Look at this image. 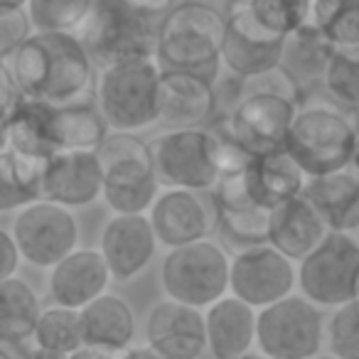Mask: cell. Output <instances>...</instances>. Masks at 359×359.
Listing matches in <instances>:
<instances>
[{"mask_svg":"<svg viewBox=\"0 0 359 359\" xmlns=\"http://www.w3.org/2000/svg\"><path fill=\"white\" fill-rule=\"evenodd\" d=\"M3 65L22 99L50 106L81 104L96 84L94 62L72 32H32Z\"/></svg>","mask_w":359,"mask_h":359,"instance_id":"obj_1","label":"cell"},{"mask_svg":"<svg viewBox=\"0 0 359 359\" xmlns=\"http://www.w3.org/2000/svg\"><path fill=\"white\" fill-rule=\"evenodd\" d=\"M224 13L205 0L175 3L158 22L155 62L160 69L192 72L210 81L222 74Z\"/></svg>","mask_w":359,"mask_h":359,"instance_id":"obj_2","label":"cell"},{"mask_svg":"<svg viewBox=\"0 0 359 359\" xmlns=\"http://www.w3.org/2000/svg\"><path fill=\"white\" fill-rule=\"evenodd\" d=\"M359 128L352 116L337 104H298L283 150L308 177L347 168Z\"/></svg>","mask_w":359,"mask_h":359,"instance_id":"obj_3","label":"cell"},{"mask_svg":"<svg viewBox=\"0 0 359 359\" xmlns=\"http://www.w3.org/2000/svg\"><path fill=\"white\" fill-rule=\"evenodd\" d=\"M96 153L104 168L101 200L106 207L114 215H148L163 190L155 177L148 143L135 133L109 130Z\"/></svg>","mask_w":359,"mask_h":359,"instance_id":"obj_4","label":"cell"},{"mask_svg":"<svg viewBox=\"0 0 359 359\" xmlns=\"http://www.w3.org/2000/svg\"><path fill=\"white\" fill-rule=\"evenodd\" d=\"M148 148L160 187L210 192L224 170V150L215 126L165 130Z\"/></svg>","mask_w":359,"mask_h":359,"instance_id":"obj_5","label":"cell"},{"mask_svg":"<svg viewBox=\"0 0 359 359\" xmlns=\"http://www.w3.org/2000/svg\"><path fill=\"white\" fill-rule=\"evenodd\" d=\"M160 65L155 60L126 62L99 69L94 84L96 109L109 130L138 133L158 123Z\"/></svg>","mask_w":359,"mask_h":359,"instance_id":"obj_6","label":"cell"},{"mask_svg":"<svg viewBox=\"0 0 359 359\" xmlns=\"http://www.w3.org/2000/svg\"><path fill=\"white\" fill-rule=\"evenodd\" d=\"M76 37L81 40L96 69H106L126 62L155 60L158 25L153 18L109 0V3H96Z\"/></svg>","mask_w":359,"mask_h":359,"instance_id":"obj_7","label":"cell"},{"mask_svg":"<svg viewBox=\"0 0 359 359\" xmlns=\"http://www.w3.org/2000/svg\"><path fill=\"white\" fill-rule=\"evenodd\" d=\"M229 261L224 246L212 239L168 249L160 266V285L175 303L205 310L229 293Z\"/></svg>","mask_w":359,"mask_h":359,"instance_id":"obj_8","label":"cell"},{"mask_svg":"<svg viewBox=\"0 0 359 359\" xmlns=\"http://www.w3.org/2000/svg\"><path fill=\"white\" fill-rule=\"evenodd\" d=\"M295 285L318 308H339L359 298V239L330 231L295 266Z\"/></svg>","mask_w":359,"mask_h":359,"instance_id":"obj_9","label":"cell"},{"mask_svg":"<svg viewBox=\"0 0 359 359\" xmlns=\"http://www.w3.org/2000/svg\"><path fill=\"white\" fill-rule=\"evenodd\" d=\"M325 339V323L318 305L303 295L256 310V344L269 359H313Z\"/></svg>","mask_w":359,"mask_h":359,"instance_id":"obj_10","label":"cell"},{"mask_svg":"<svg viewBox=\"0 0 359 359\" xmlns=\"http://www.w3.org/2000/svg\"><path fill=\"white\" fill-rule=\"evenodd\" d=\"M11 236L20 259L37 269H52L79 249V222L67 207L35 200L18 210Z\"/></svg>","mask_w":359,"mask_h":359,"instance_id":"obj_11","label":"cell"},{"mask_svg":"<svg viewBox=\"0 0 359 359\" xmlns=\"http://www.w3.org/2000/svg\"><path fill=\"white\" fill-rule=\"evenodd\" d=\"M295 290V264L271 244L239 249L229 261V293L254 310L269 308Z\"/></svg>","mask_w":359,"mask_h":359,"instance_id":"obj_12","label":"cell"},{"mask_svg":"<svg viewBox=\"0 0 359 359\" xmlns=\"http://www.w3.org/2000/svg\"><path fill=\"white\" fill-rule=\"evenodd\" d=\"M298 104L276 94H244L222 118L224 130L249 155L283 150Z\"/></svg>","mask_w":359,"mask_h":359,"instance_id":"obj_13","label":"cell"},{"mask_svg":"<svg viewBox=\"0 0 359 359\" xmlns=\"http://www.w3.org/2000/svg\"><path fill=\"white\" fill-rule=\"evenodd\" d=\"M148 222L155 231L158 244L168 249L195 244L210 239L215 231V207L205 192L163 187L148 210Z\"/></svg>","mask_w":359,"mask_h":359,"instance_id":"obj_14","label":"cell"},{"mask_svg":"<svg viewBox=\"0 0 359 359\" xmlns=\"http://www.w3.org/2000/svg\"><path fill=\"white\" fill-rule=\"evenodd\" d=\"M104 168L96 150H62L42 163L40 200L81 210L101 200Z\"/></svg>","mask_w":359,"mask_h":359,"instance_id":"obj_15","label":"cell"},{"mask_svg":"<svg viewBox=\"0 0 359 359\" xmlns=\"http://www.w3.org/2000/svg\"><path fill=\"white\" fill-rule=\"evenodd\" d=\"M246 163L241 168L224 170L217 185L210 190L217 226L224 231L226 239L239 244V249L266 244V229H269V210H264L246 187Z\"/></svg>","mask_w":359,"mask_h":359,"instance_id":"obj_16","label":"cell"},{"mask_svg":"<svg viewBox=\"0 0 359 359\" xmlns=\"http://www.w3.org/2000/svg\"><path fill=\"white\" fill-rule=\"evenodd\" d=\"M217 116L215 81L192 72L163 69L158 86V123L165 130L205 128Z\"/></svg>","mask_w":359,"mask_h":359,"instance_id":"obj_17","label":"cell"},{"mask_svg":"<svg viewBox=\"0 0 359 359\" xmlns=\"http://www.w3.org/2000/svg\"><path fill=\"white\" fill-rule=\"evenodd\" d=\"M145 339L160 359H200L207 349L205 313L190 305L163 300L148 313Z\"/></svg>","mask_w":359,"mask_h":359,"instance_id":"obj_18","label":"cell"},{"mask_svg":"<svg viewBox=\"0 0 359 359\" xmlns=\"http://www.w3.org/2000/svg\"><path fill=\"white\" fill-rule=\"evenodd\" d=\"M99 251L109 266L111 280L128 283L140 276L158 251L148 215H114L101 231Z\"/></svg>","mask_w":359,"mask_h":359,"instance_id":"obj_19","label":"cell"},{"mask_svg":"<svg viewBox=\"0 0 359 359\" xmlns=\"http://www.w3.org/2000/svg\"><path fill=\"white\" fill-rule=\"evenodd\" d=\"M111 273L99 249H74L50 269V298L55 305L81 310L109 293Z\"/></svg>","mask_w":359,"mask_h":359,"instance_id":"obj_20","label":"cell"},{"mask_svg":"<svg viewBox=\"0 0 359 359\" xmlns=\"http://www.w3.org/2000/svg\"><path fill=\"white\" fill-rule=\"evenodd\" d=\"M330 229L325 226L323 217L315 212V207L303 195L283 202L269 212V229H266V244L300 264L325 236Z\"/></svg>","mask_w":359,"mask_h":359,"instance_id":"obj_21","label":"cell"},{"mask_svg":"<svg viewBox=\"0 0 359 359\" xmlns=\"http://www.w3.org/2000/svg\"><path fill=\"white\" fill-rule=\"evenodd\" d=\"M303 197L323 217L325 226L339 234L359 231V177L349 168L308 177Z\"/></svg>","mask_w":359,"mask_h":359,"instance_id":"obj_22","label":"cell"},{"mask_svg":"<svg viewBox=\"0 0 359 359\" xmlns=\"http://www.w3.org/2000/svg\"><path fill=\"white\" fill-rule=\"evenodd\" d=\"M207 349L215 359H239L256 344V310L224 295L205 313Z\"/></svg>","mask_w":359,"mask_h":359,"instance_id":"obj_23","label":"cell"},{"mask_svg":"<svg viewBox=\"0 0 359 359\" xmlns=\"http://www.w3.org/2000/svg\"><path fill=\"white\" fill-rule=\"evenodd\" d=\"M79 330L84 347L123 354L135 337V315L123 298L104 293L79 310Z\"/></svg>","mask_w":359,"mask_h":359,"instance_id":"obj_24","label":"cell"},{"mask_svg":"<svg viewBox=\"0 0 359 359\" xmlns=\"http://www.w3.org/2000/svg\"><path fill=\"white\" fill-rule=\"evenodd\" d=\"M244 175L251 197L269 212L283 202L293 200V197H300L305 190V182H308V175L300 170V165L285 150L251 155Z\"/></svg>","mask_w":359,"mask_h":359,"instance_id":"obj_25","label":"cell"},{"mask_svg":"<svg viewBox=\"0 0 359 359\" xmlns=\"http://www.w3.org/2000/svg\"><path fill=\"white\" fill-rule=\"evenodd\" d=\"M224 42H222V69L239 79H251L280 67L283 42L271 40L246 27L236 18L224 15Z\"/></svg>","mask_w":359,"mask_h":359,"instance_id":"obj_26","label":"cell"},{"mask_svg":"<svg viewBox=\"0 0 359 359\" xmlns=\"http://www.w3.org/2000/svg\"><path fill=\"white\" fill-rule=\"evenodd\" d=\"M313 0H226L224 15L246 27L283 42L298 27L310 25Z\"/></svg>","mask_w":359,"mask_h":359,"instance_id":"obj_27","label":"cell"},{"mask_svg":"<svg viewBox=\"0 0 359 359\" xmlns=\"http://www.w3.org/2000/svg\"><path fill=\"white\" fill-rule=\"evenodd\" d=\"M8 150L35 163H47L57 155L55 133H52V106L42 101L20 99L6 123Z\"/></svg>","mask_w":359,"mask_h":359,"instance_id":"obj_28","label":"cell"},{"mask_svg":"<svg viewBox=\"0 0 359 359\" xmlns=\"http://www.w3.org/2000/svg\"><path fill=\"white\" fill-rule=\"evenodd\" d=\"M42 305L30 283L13 276L0 280V344H20L32 337Z\"/></svg>","mask_w":359,"mask_h":359,"instance_id":"obj_29","label":"cell"},{"mask_svg":"<svg viewBox=\"0 0 359 359\" xmlns=\"http://www.w3.org/2000/svg\"><path fill=\"white\" fill-rule=\"evenodd\" d=\"M330 57L332 45L313 25H303L285 37L280 67L298 81L300 89H305L310 84H323Z\"/></svg>","mask_w":359,"mask_h":359,"instance_id":"obj_30","label":"cell"},{"mask_svg":"<svg viewBox=\"0 0 359 359\" xmlns=\"http://www.w3.org/2000/svg\"><path fill=\"white\" fill-rule=\"evenodd\" d=\"M52 133L57 150H99L109 135L104 116L94 104L81 101L69 106H52Z\"/></svg>","mask_w":359,"mask_h":359,"instance_id":"obj_31","label":"cell"},{"mask_svg":"<svg viewBox=\"0 0 359 359\" xmlns=\"http://www.w3.org/2000/svg\"><path fill=\"white\" fill-rule=\"evenodd\" d=\"M42 163L0 150V212H18L40 200Z\"/></svg>","mask_w":359,"mask_h":359,"instance_id":"obj_32","label":"cell"},{"mask_svg":"<svg viewBox=\"0 0 359 359\" xmlns=\"http://www.w3.org/2000/svg\"><path fill=\"white\" fill-rule=\"evenodd\" d=\"M310 25L332 45H359V0H313Z\"/></svg>","mask_w":359,"mask_h":359,"instance_id":"obj_33","label":"cell"},{"mask_svg":"<svg viewBox=\"0 0 359 359\" xmlns=\"http://www.w3.org/2000/svg\"><path fill=\"white\" fill-rule=\"evenodd\" d=\"M96 0H27L32 32H76L94 11Z\"/></svg>","mask_w":359,"mask_h":359,"instance_id":"obj_34","label":"cell"},{"mask_svg":"<svg viewBox=\"0 0 359 359\" xmlns=\"http://www.w3.org/2000/svg\"><path fill=\"white\" fill-rule=\"evenodd\" d=\"M32 337L37 342V349L69 357L72 352L84 347L79 330V310L62 308V305H52V308L42 310Z\"/></svg>","mask_w":359,"mask_h":359,"instance_id":"obj_35","label":"cell"},{"mask_svg":"<svg viewBox=\"0 0 359 359\" xmlns=\"http://www.w3.org/2000/svg\"><path fill=\"white\" fill-rule=\"evenodd\" d=\"M323 86L337 106L359 109V45L332 50Z\"/></svg>","mask_w":359,"mask_h":359,"instance_id":"obj_36","label":"cell"},{"mask_svg":"<svg viewBox=\"0 0 359 359\" xmlns=\"http://www.w3.org/2000/svg\"><path fill=\"white\" fill-rule=\"evenodd\" d=\"M325 334L334 359H359V298L334 308Z\"/></svg>","mask_w":359,"mask_h":359,"instance_id":"obj_37","label":"cell"},{"mask_svg":"<svg viewBox=\"0 0 359 359\" xmlns=\"http://www.w3.org/2000/svg\"><path fill=\"white\" fill-rule=\"evenodd\" d=\"M244 94H276L283 96V99L300 104V96L303 89L300 84L283 69V67H276L271 72H264L259 76H251V79H241V96Z\"/></svg>","mask_w":359,"mask_h":359,"instance_id":"obj_38","label":"cell"},{"mask_svg":"<svg viewBox=\"0 0 359 359\" xmlns=\"http://www.w3.org/2000/svg\"><path fill=\"white\" fill-rule=\"evenodd\" d=\"M32 35L30 18L22 11H0V60L15 52Z\"/></svg>","mask_w":359,"mask_h":359,"instance_id":"obj_39","label":"cell"},{"mask_svg":"<svg viewBox=\"0 0 359 359\" xmlns=\"http://www.w3.org/2000/svg\"><path fill=\"white\" fill-rule=\"evenodd\" d=\"M20 99L22 96L18 94L6 65L0 60V123H8V118H11V114L15 111V106L20 104Z\"/></svg>","mask_w":359,"mask_h":359,"instance_id":"obj_40","label":"cell"},{"mask_svg":"<svg viewBox=\"0 0 359 359\" xmlns=\"http://www.w3.org/2000/svg\"><path fill=\"white\" fill-rule=\"evenodd\" d=\"M18 266H20V254L15 241L8 231L0 229V280L13 278L18 273Z\"/></svg>","mask_w":359,"mask_h":359,"instance_id":"obj_41","label":"cell"},{"mask_svg":"<svg viewBox=\"0 0 359 359\" xmlns=\"http://www.w3.org/2000/svg\"><path fill=\"white\" fill-rule=\"evenodd\" d=\"M114 3H118V6L140 13V15H148V18L165 15V13L175 6V0H114Z\"/></svg>","mask_w":359,"mask_h":359,"instance_id":"obj_42","label":"cell"},{"mask_svg":"<svg viewBox=\"0 0 359 359\" xmlns=\"http://www.w3.org/2000/svg\"><path fill=\"white\" fill-rule=\"evenodd\" d=\"M67 359H118L116 354L104 352V349H94V347H79L76 352H72Z\"/></svg>","mask_w":359,"mask_h":359,"instance_id":"obj_43","label":"cell"},{"mask_svg":"<svg viewBox=\"0 0 359 359\" xmlns=\"http://www.w3.org/2000/svg\"><path fill=\"white\" fill-rule=\"evenodd\" d=\"M118 359H160L150 347H128Z\"/></svg>","mask_w":359,"mask_h":359,"instance_id":"obj_44","label":"cell"},{"mask_svg":"<svg viewBox=\"0 0 359 359\" xmlns=\"http://www.w3.org/2000/svg\"><path fill=\"white\" fill-rule=\"evenodd\" d=\"M27 0H0V11H22Z\"/></svg>","mask_w":359,"mask_h":359,"instance_id":"obj_45","label":"cell"},{"mask_svg":"<svg viewBox=\"0 0 359 359\" xmlns=\"http://www.w3.org/2000/svg\"><path fill=\"white\" fill-rule=\"evenodd\" d=\"M349 170L359 177V135H357V143H354V150H352V158H349Z\"/></svg>","mask_w":359,"mask_h":359,"instance_id":"obj_46","label":"cell"},{"mask_svg":"<svg viewBox=\"0 0 359 359\" xmlns=\"http://www.w3.org/2000/svg\"><path fill=\"white\" fill-rule=\"evenodd\" d=\"M27 359H67L62 354H52V352H45V349H35Z\"/></svg>","mask_w":359,"mask_h":359,"instance_id":"obj_47","label":"cell"},{"mask_svg":"<svg viewBox=\"0 0 359 359\" xmlns=\"http://www.w3.org/2000/svg\"><path fill=\"white\" fill-rule=\"evenodd\" d=\"M8 148V138H6V123H0V150Z\"/></svg>","mask_w":359,"mask_h":359,"instance_id":"obj_48","label":"cell"},{"mask_svg":"<svg viewBox=\"0 0 359 359\" xmlns=\"http://www.w3.org/2000/svg\"><path fill=\"white\" fill-rule=\"evenodd\" d=\"M0 359H15V354H13L6 344H0Z\"/></svg>","mask_w":359,"mask_h":359,"instance_id":"obj_49","label":"cell"},{"mask_svg":"<svg viewBox=\"0 0 359 359\" xmlns=\"http://www.w3.org/2000/svg\"><path fill=\"white\" fill-rule=\"evenodd\" d=\"M239 359H269V357H264V354H254V352H249V354H244V357H239Z\"/></svg>","mask_w":359,"mask_h":359,"instance_id":"obj_50","label":"cell"},{"mask_svg":"<svg viewBox=\"0 0 359 359\" xmlns=\"http://www.w3.org/2000/svg\"><path fill=\"white\" fill-rule=\"evenodd\" d=\"M313 359H334V357H332V354H330V357H320V354H318V357H313Z\"/></svg>","mask_w":359,"mask_h":359,"instance_id":"obj_51","label":"cell"}]
</instances>
